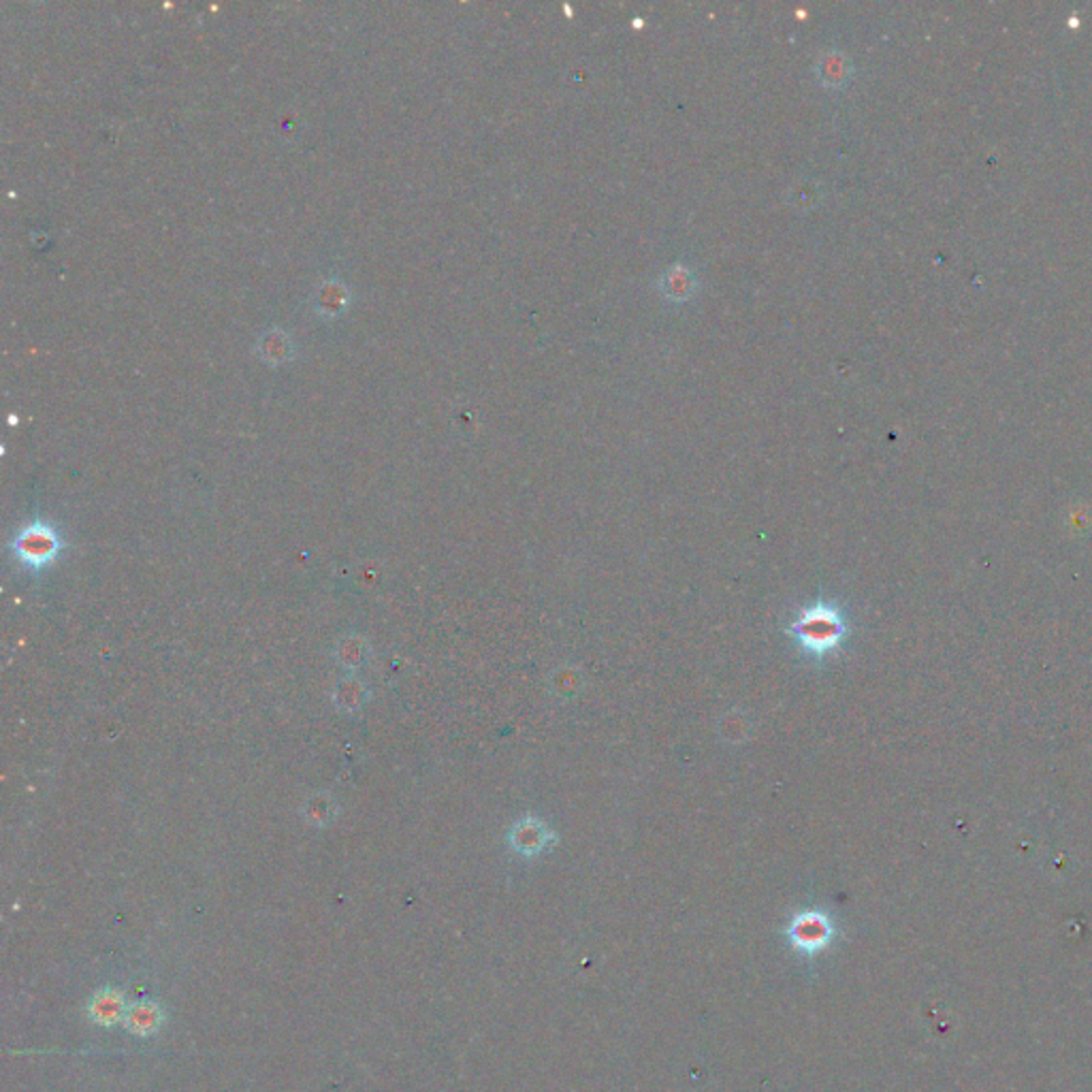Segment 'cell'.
<instances>
[{
    "label": "cell",
    "instance_id": "6",
    "mask_svg": "<svg viewBox=\"0 0 1092 1092\" xmlns=\"http://www.w3.org/2000/svg\"><path fill=\"white\" fill-rule=\"evenodd\" d=\"M127 1012L129 1010L124 1007L122 995L113 990L98 992L93 998V1003H90V1015H93L98 1024H105V1027H112V1024H118L120 1020L127 1018Z\"/></svg>",
    "mask_w": 1092,
    "mask_h": 1092
},
{
    "label": "cell",
    "instance_id": "5",
    "mask_svg": "<svg viewBox=\"0 0 1092 1092\" xmlns=\"http://www.w3.org/2000/svg\"><path fill=\"white\" fill-rule=\"evenodd\" d=\"M815 73L817 78H820L822 83H826L830 88H841L845 86L852 78L854 73V66L849 62V58L845 54H839V52H828L820 58V62L815 66Z\"/></svg>",
    "mask_w": 1092,
    "mask_h": 1092
},
{
    "label": "cell",
    "instance_id": "7",
    "mask_svg": "<svg viewBox=\"0 0 1092 1092\" xmlns=\"http://www.w3.org/2000/svg\"><path fill=\"white\" fill-rule=\"evenodd\" d=\"M124 1022H127V1027L135 1032V1035H152V1032L161 1027L163 1014L152 1003H139L135 1007H130Z\"/></svg>",
    "mask_w": 1092,
    "mask_h": 1092
},
{
    "label": "cell",
    "instance_id": "1",
    "mask_svg": "<svg viewBox=\"0 0 1092 1092\" xmlns=\"http://www.w3.org/2000/svg\"><path fill=\"white\" fill-rule=\"evenodd\" d=\"M788 633L806 655L826 657L843 645L849 633L845 613L832 602H815L803 608L789 623Z\"/></svg>",
    "mask_w": 1092,
    "mask_h": 1092
},
{
    "label": "cell",
    "instance_id": "3",
    "mask_svg": "<svg viewBox=\"0 0 1092 1092\" xmlns=\"http://www.w3.org/2000/svg\"><path fill=\"white\" fill-rule=\"evenodd\" d=\"M557 841L555 832L536 815H525L508 832V843L523 858H533L551 847Z\"/></svg>",
    "mask_w": 1092,
    "mask_h": 1092
},
{
    "label": "cell",
    "instance_id": "2",
    "mask_svg": "<svg viewBox=\"0 0 1092 1092\" xmlns=\"http://www.w3.org/2000/svg\"><path fill=\"white\" fill-rule=\"evenodd\" d=\"M62 542L58 538L56 529L49 528L45 523H32L24 528L18 538L13 542L15 557L28 568H43L49 562L56 560L58 551H61Z\"/></svg>",
    "mask_w": 1092,
    "mask_h": 1092
},
{
    "label": "cell",
    "instance_id": "8",
    "mask_svg": "<svg viewBox=\"0 0 1092 1092\" xmlns=\"http://www.w3.org/2000/svg\"><path fill=\"white\" fill-rule=\"evenodd\" d=\"M694 273L685 267H672L662 276L660 280V288L666 297L674 299V302H681V299H687L691 293H694Z\"/></svg>",
    "mask_w": 1092,
    "mask_h": 1092
},
{
    "label": "cell",
    "instance_id": "4",
    "mask_svg": "<svg viewBox=\"0 0 1092 1092\" xmlns=\"http://www.w3.org/2000/svg\"><path fill=\"white\" fill-rule=\"evenodd\" d=\"M832 922L820 911H805L791 922L789 937L800 949L806 952H815L830 944L832 939Z\"/></svg>",
    "mask_w": 1092,
    "mask_h": 1092
}]
</instances>
